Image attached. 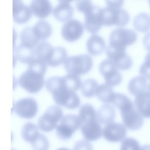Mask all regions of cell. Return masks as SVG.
<instances>
[{
  "mask_svg": "<svg viewBox=\"0 0 150 150\" xmlns=\"http://www.w3.org/2000/svg\"><path fill=\"white\" fill-rule=\"evenodd\" d=\"M79 76L68 74L64 76H54L48 79L46 88L57 104L70 109L80 105V100L75 92L81 86Z\"/></svg>",
  "mask_w": 150,
  "mask_h": 150,
  "instance_id": "obj_1",
  "label": "cell"
},
{
  "mask_svg": "<svg viewBox=\"0 0 150 150\" xmlns=\"http://www.w3.org/2000/svg\"><path fill=\"white\" fill-rule=\"evenodd\" d=\"M78 115L81 123V129L85 139L93 141L101 137L102 129L97 119L96 113L93 107L85 104L80 108Z\"/></svg>",
  "mask_w": 150,
  "mask_h": 150,
  "instance_id": "obj_2",
  "label": "cell"
},
{
  "mask_svg": "<svg viewBox=\"0 0 150 150\" xmlns=\"http://www.w3.org/2000/svg\"><path fill=\"white\" fill-rule=\"evenodd\" d=\"M107 6L103 10V25L123 27L126 25L130 19L128 12L121 7L124 1H106Z\"/></svg>",
  "mask_w": 150,
  "mask_h": 150,
  "instance_id": "obj_3",
  "label": "cell"
},
{
  "mask_svg": "<svg viewBox=\"0 0 150 150\" xmlns=\"http://www.w3.org/2000/svg\"><path fill=\"white\" fill-rule=\"evenodd\" d=\"M46 72L28 67L27 70L20 76L18 83L26 91L31 93H36L43 87L44 75Z\"/></svg>",
  "mask_w": 150,
  "mask_h": 150,
  "instance_id": "obj_4",
  "label": "cell"
},
{
  "mask_svg": "<svg viewBox=\"0 0 150 150\" xmlns=\"http://www.w3.org/2000/svg\"><path fill=\"white\" fill-rule=\"evenodd\" d=\"M120 110L123 123L131 130L139 129L143 125V117L135 109L130 99L123 103L118 108Z\"/></svg>",
  "mask_w": 150,
  "mask_h": 150,
  "instance_id": "obj_5",
  "label": "cell"
},
{
  "mask_svg": "<svg viewBox=\"0 0 150 150\" xmlns=\"http://www.w3.org/2000/svg\"><path fill=\"white\" fill-rule=\"evenodd\" d=\"M93 65V60L90 55L81 54L69 57L65 62L64 66L68 74L79 76L88 72Z\"/></svg>",
  "mask_w": 150,
  "mask_h": 150,
  "instance_id": "obj_6",
  "label": "cell"
},
{
  "mask_svg": "<svg viewBox=\"0 0 150 150\" xmlns=\"http://www.w3.org/2000/svg\"><path fill=\"white\" fill-rule=\"evenodd\" d=\"M137 38V33L134 30L117 28L113 30L110 35L108 46L114 49L126 50V47L134 43Z\"/></svg>",
  "mask_w": 150,
  "mask_h": 150,
  "instance_id": "obj_7",
  "label": "cell"
},
{
  "mask_svg": "<svg viewBox=\"0 0 150 150\" xmlns=\"http://www.w3.org/2000/svg\"><path fill=\"white\" fill-rule=\"evenodd\" d=\"M103 9L92 3L83 12L85 28L91 34L98 33L103 25Z\"/></svg>",
  "mask_w": 150,
  "mask_h": 150,
  "instance_id": "obj_8",
  "label": "cell"
},
{
  "mask_svg": "<svg viewBox=\"0 0 150 150\" xmlns=\"http://www.w3.org/2000/svg\"><path fill=\"white\" fill-rule=\"evenodd\" d=\"M81 126V123L78 115L67 114L63 116L56 127V134L60 139L67 140L71 137Z\"/></svg>",
  "mask_w": 150,
  "mask_h": 150,
  "instance_id": "obj_9",
  "label": "cell"
},
{
  "mask_svg": "<svg viewBox=\"0 0 150 150\" xmlns=\"http://www.w3.org/2000/svg\"><path fill=\"white\" fill-rule=\"evenodd\" d=\"M63 117L61 108L57 105H52L39 118V127L43 132H50L56 128Z\"/></svg>",
  "mask_w": 150,
  "mask_h": 150,
  "instance_id": "obj_10",
  "label": "cell"
},
{
  "mask_svg": "<svg viewBox=\"0 0 150 150\" xmlns=\"http://www.w3.org/2000/svg\"><path fill=\"white\" fill-rule=\"evenodd\" d=\"M106 52L108 59L118 70H126L131 67L133 61L126 50L114 49L108 45Z\"/></svg>",
  "mask_w": 150,
  "mask_h": 150,
  "instance_id": "obj_11",
  "label": "cell"
},
{
  "mask_svg": "<svg viewBox=\"0 0 150 150\" xmlns=\"http://www.w3.org/2000/svg\"><path fill=\"white\" fill-rule=\"evenodd\" d=\"M100 74L104 77L106 84L111 87L120 84L122 80V76L118 70L109 59L103 61L99 66Z\"/></svg>",
  "mask_w": 150,
  "mask_h": 150,
  "instance_id": "obj_12",
  "label": "cell"
},
{
  "mask_svg": "<svg viewBox=\"0 0 150 150\" xmlns=\"http://www.w3.org/2000/svg\"><path fill=\"white\" fill-rule=\"evenodd\" d=\"M13 109L14 112L21 117L30 119L36 114L38 105L33 99L27 98L21 99L15 102Z\"/></svg>",
  "mask_w": 150,
  "mask_h": 150,
  "instance_id": "obj_13",
  "label": "cell"
},
{
  "mask_svg": "<svg viewBox=\"0 0 150 150\" xmlns=\"http://www.w3.org/2000/svg\"><path fill=\"white\" fill-rule=\"evenodd\" d=\"M84 31L82 23L75 19L69 20L65 23L61 28V34L63 38L69 42L75 41L81 37Z\"/></svg>",
  "mask_w": 150,
  "mask_h": 150,
  "instance_id": "obj_14",
  "label": "cell"
},
{
  "mask_svg": "<svg viewBox=\"0 0 150 150\" xmlns=\"http://www.w3.org/2000/svg\"><path fill=\"white\" fill-rule=\"evenodd\" d=\"M102 132L103 136L106 140L112 142H118L124 139L127 129L122 123L113 122L104 126Z\"/></svg>",
  "mask_w": 150,
  "mask_h": 150,
  "instance_id": "obj_15",
  "label": "cell"
},
{
  "mask_svg": "<svg viewBox=\"0 0 150 150\" xmlns=\"http://www.w3.org/2000/svg\"><path fill=\"white\" fill-rule=\"evenodd\" d=\"M32 12L30 6L22 1H13V17L16 23L21 24L27 22L31 17Z\"/></svg>",
  "mask_w": 150,
  "mask_h": 150,
  "instance_id": "obj_16",
  "label": "cell"
},
{
  "mask_svg": "<svg viewBox=\"0 0 150 150\" xmlns=\"http://www.w3.org/2000/svg\"><path fill=\"white\" fill-rule=\"evenodd\" d=\"M59 3L53 10V14L58 21L61 22H66L73 17V8L70 1L59 0Z\"/></svg>",
  "mask_w": 150,
  "mask_h": 150,
  "instance_id": "obj_17",
  "label": "cell"
},
{
  "mask_svg": "<svg viewBox=\"0 0 150 150\" xmlns=\"http://www.w3.org/2000/svg\"><path fill=\"white\" fill-rule=\"evenodd\" d=\"M29 6L33 13L40 18L48 16L52 10V5L47 0H33L30 3Z\"/></svg>",
  "mask_w": 150,
  "mask_h": 150,
  "instance_id": "obj_18",
  "label": "cell"
},
{
  "mask_svg": "<svg viewBox=\"0 0 150 150\" xmlns=\"http://www.w3.org/2000/svg\"><path fill=\"white\" fill-rule=\"evenodd\" d=\"M134 104L143 117L150 118V95L147 90L135 96Z\"/></svg>",
  "mask_w": 150,
  "mask_h": 150,
  "instance_id": "obj_19",
  "label": "cell"
},
{
  "mask_svg": "<svg viewBox=\"0 0 150 150\" xmlns=\"http://www.w3.org/2000/svg\"><path fill=\"white\" fill-rule=\"evenodd\" d=\"M15 54L17 60L28 64L36 58L34 48L21 43L16 47Z\"/></svg>",
  "mask_w": 150,
  "mask_h": 150,
  "instance_id": "obj_20",
  "label": "cell"
},
{
  "mask_svg": "<svg viewBox=\"0 0 150 150\" xmlns=\"http://www.w3.org/2000/svg\"><path fill=\"white\" fill-rule=\"evenodd\" d=\"M116 116V111L113 106L105 104L100 107L96 113V118L98 122L107 125L113 122Z\"/></svg>",
  "mask_w": 150,
  "mask_h": 150,
  "instance_id": "obj_21",
  "label": "cell"
},
{
  "mask_svg": "<svg viewBox=\"0 0 150 150\" xmlns=\"http://www.w3.org/2000/svg\"><path fill=\"white\" fill-rule=\"evenodd\" d=\"M105 43L104 39L100 36L93 35L87 41L86 47L88 53L92 56L101 54L104 50Z\"/></svg>",
  "mask_w": 150,
  "mask_h": 150,
  "instance_id": "obj_22",
  "label": "cell"
},
{
  "mask_svg": "<svg viewBox=\"0 0 150 150\" xmlns=\"http://www.w3.org/2000/svg\"><path fill=\"white\" fill-rule=\"evenodd\" d=\"M67 56V52L65 48L61 46L54 47L46 64L51 67L58 66L65 62Z\"/></svg>",
  "mask_w": 150,
  "mask_h": 150,
  "instance_id": "obj_23",
  "label": "cell"
},
{
  "mask_svg": "<svg viewBox=\"0 0 150 150\" xmlns=\"http://www.w3.org/2000/svg\"><path fill=\"white\" fill-rule=\"evenodd\" d=\"M148 86L147 80L141 76L132 78L129 81L128 85L129 93L135 96L146 91Z\"/></svg>",
  "mask_w": 150,
  "mask_h": 150,
  "instance_id": "obj_24",
  "label": "cell"
},
{
  "mask_svg": "<svg viewBox=\"0 0 150 150\" xmlns=\"http://www.w3.org/2000/svg\"><path fill=\"white\" fill-rule=\"evenodd\" d=\"M32 27L34 33L40 40L46 39L51 35V26L45 20H38Z\"/></svg>",
  "mask_w": 150,
  "mask_h": 150,
  "instance_id": "obj_25",
  "label": "cell"
},
{
  "mask_svg": "<svg viewBox=\"0 0 150 150\" xmlns=\"http://www.w3.org/2000/svg\"><path fill=\"white\" fill-rule=\"evenodd\" d=\"M20 37L21 43L34 48L39 42L40 40L34 33L32 26H28L21 31Z\"/></svg>",
  "mask_w": 150,
  "mask_h": 150,
  "instance_id": "obj_26",
  "label": "cell"
},
{
  "mask_svg": "<svg viewBox=\"0 0 150 150\" xmlns=\"http://www.w3.org/2000/svg\"><path fill=\"white\" fill-rule=\"evenodd\" d=\"M115 94L111 86L106 83H103L98 86L96 95L100 101L108 104L112 103Z\"/></svg>",
  "mask_w": 150,
  "mask_h": 150,
  "instance_id": "obj_27",
  "label": "cell"
},
{
  "mask_svg": "<svg viewBox=\"0 0 150 150\" xmlns=\"http://www.w3.org/2000/svg\"><path fill=\"white\" fill-rule=\"evenodd\" d=\"M53 48L52 45L47 41L39 42L34 48L36 58L42 60L46 63Z\"/></svg>",
  "mask_w": 150,
  "mask_h": 150,
  "instance_id": "obj_28",
  "label": "cell"
},
{
  "mask_svg": "<svg viewBox=\"0 0 150 150\" xmlns=\"http://www.w3.org/2000/svg\"><path fill=\"white\" fill-rule=\"evenodd\" d=\"M133 25L138 31L146 32L150 28V16L145 12L137 15L133 20Z\"/></svg>",
  "mask_w": 150,
  "mask_h": 150,
  "instance_id": "obj_29",
  "label": "cell"
},
{
  "mask_svg": "<svg viewBox=\"0 0 150 150\" xmlns=\"http://www.w3.org/2000/svg\"><path fill=\"white\" fill-rule=\"evenodd\" d=\"M40 133L37 127L30 122L25 123L21 130L22 138L25 141L31 143Z\"/></svg>",
  "mask_w": 150,
  "mask_h": 150,
  "instance_id": "obj_30",
  "label": "cell"
},
{
  "mask_svg": "<svg viewBox=\"0 0 150 150\" xmlns=\"http://www.w3.org/2000/svg\"><path fill=\"white\" fill-rule=\"evenodd\" d=\"M98 86L97 82L95 79H87L82 84L81 92L86 97H92L96 95V91Z\"/></svg>",
  "mask_w": 150,
  "mask_h": 150,
  "instance_id": "obj_31",
  "label": "cell"
},
{
  "mask_svg": "<svg viewBox=\"0 0 150 150\" xmlns=\"http://www.w3.org/2000/svg\"><path fill=\"white\" fill-rule=\"evenodd\" d=\"M30 143L35 150H48L49 148V143L48 139L40 133Z\"/></svg>",
  "mask_w": 150,
  "mask_h": 150,
  "instance_id": "obj_32",
  "label": "cell"
},
{
  "mask_svg": "<svg viewBox=\"0 0 150 150\" xmlns=\"http://www.w3.org/2000/svg\"><path fill=\"white\" fill-rule=\"evenodd\" d=\"M141 149L139 142L132 138H126L121 143L120 150H141Z\"/></svg>",
  "mask_w": 150,
  "mask_h": 150,
  "instance_id": "obj_33",
  "label": "cell"
},
{
  "mask_svg": "<svg viewBox=\"0 0 150 150\" xmlns=\"http://www.w3.org/2000/svg\"><path fill=\"white\" fill-rule=\"evenodd\" d=\"M139 73L141 76L147 80H150V52L146 54L145 60L140 67Z\"/></svg>",
  "mask_w": 150,
  "mask_h": 150,
  "instance_id": "obj_34",
  "label": "cell"
},
{
  "mask_svg": "<svg viewBox=\"0 0 150 150\" xmlns=\"http://www.w3.org/2000/svg\"><path fill=\"white\" fill-rule=\"evenodd\" d=\"M73 150H93V148L89 142L86 140H81L75 143Z\"/></svg>",
  "mask_w": 150,
  "mask_h": 150,
  "instance_id": "obj_35",
  "label": "cell"
},
{
  "mask_svg": "<svg viewBox=\"0 0 150 150\" xmlns=\"http://www.w3.org/2000/svg\"><path fill=\"white\" fill-rule=\"evenodd\" d=\"M143 44L145 48L150 51V32L144 35L143 39Z\"/></svg>",
  "mask_w": 150,
  "mask_h": 150,
  "instance_id": "obj_36",
  "label": "cell"
},
{
  "mask_svg": "<svg viewBox=\"0 0 150 150\" xmlns=\"http://www.w3.org/2000/svg\"><path fill=\"white\" fill-rule=\"evenodd\" d=\"M141 150H150V144H146L142 146Z\"/></svg>",
  "mask_w": 150,
  "mask_h": 150,
  "instance_id": "obj_37",
  "label": "cell"
},
{
  "mask_svg": "<svg viewBox=\"0 0 150 150\" xmlns=\"http://www.w3.org/2000/svg\"><path fill=\"white\" fill-rule=\"evenodd\" d=\"M147 91H148L150 95V83H149L148 85Z\"/></svg>",
  "mask_w": 150,
  "mask_h": 150,
  "instance_id": "obj_38",
  "label": "cell"
},
{
  "mask_svg": "<svg viewBox=\"0 0 150 150\" xmlns=\"http://www.w3.org/2000/svg\"><path fill=\"white\" fill-rule=\"evenodd\" d=\"M57 150H70L67 148H59Z\"/></svg>",
  "mask_w": 150,
  "mask_h": 150,
  "instance_id": "obj_39",
  "label": "cell"
},
{
  "mask_svg": "<svg viewBox=\"0 0 150 150\" xmlns=\"http://www.w3.org/2000/svg\"><path fill=\"white\" fill-rule=\"evenodd\" d=\"M149 3L150 5V0L149 1Z\"/></svg>",
  "mask_w": 150,
  "mask_h": 150,
  "instance_id": "obj_40",
  "label": "cell"
}]
</instances>
